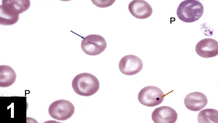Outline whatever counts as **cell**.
Returning a JSON list of instances; mask_svg holds the SVG:
<instances>
[{"instance_id": "30bf717a", "label": "cell", "mask_w": 218, "mask_h": 123, "mask_svg": "<svg viewBox=\"0 0 218 123\" xmlns=\"http://www.w3.org/2000/svg\"><path fill=\"white\" fill-rule=\"evenodd\" d=\"M129 10L135 18L141 19L147 18L152 14V8L147 2L142 0H134L130 2Z\"/></svg>"}, {"instance_id": "8992f818", "label": "cell", "mask_w": 218, "mask_h": 123, "mask_svg": "<svg viewBox=\"0 0 218 123\" xmlns=\"http://www.w3.org/2000/svg\"><path fill=\"white\" fill-rule=\"evenodd\" d=\"M105 39L101 36L96 34L90 35L83 38L81 47L84 52L90 55H97L103 52L107 47Z\"/></svg>"}, {"instance_id": "9c48e42d", "label": "cell", "mask_w": 218, "mask_h": 123, "mask_svg": "<svg viewBox=\"0 0 218 123\" xmlns=\"http://www.w3.org/2000/svg\"><path fill=\"white\" fill-rule=\"evenodd\" d=\"M152 119L156 123H173L177 120V114L172 108L167 106L156 108L153 112Z\"/></svg>"}, {"instance_id": "6da1fadb", "label": "cell", "mask_w": 218, "mask_h": 123, "mask_svg": "<svg viewBox=\"0 0 218 123\" xmlns=\"http://www.w3.org/2000/svg\"><path fill=\"white\" fill-rule=\"evenodd\" d=\"M30 5L29 0H3L0 6V24L10 25L16 23L19 14L28 9Z\"/></svg>"}, {"instance_id": "ba28073f", "label": "cell", "mask_w": 218, "mask_h": 123, "mask_svg": "<svg viewBox=\"0 0 218 123\" xmlns=\"http://www.w3.org/2000/svg\"><path fill=\"white\" fill-rule=\"evenodd\" d=\"M195 51L199 56L203 58L215 57L218 54V43L212 38L203 39L196 44Z\"/></svg>"}, {"instance_id": "8fae6325", "label": "cell", "mask_w": 218, "mask_h": 123, "mask_svg": "<svg viewBox=\"0 0 218 123\" xmlns=\"http://www.w3.org/2000/svg\"><path fill=\"white\" fill-rule=\"evenodd\" d=\"M207 101V98L204 94L197 91L188 94L184 100L186 107L193 111L202 109L206 105Z\"/></svg>"}, {"instance_id": "7a4b0ae2", "label": "cell", "mask_w": 218, "mask_h": 123, "mask_svg": "<svg viewBox=\"0 0 218 123\" xmlns=\"http://www.w3.org/2000/svg\"><path fill=\"white\" fill-rule=\"evenodd\" d=\"M74 92L81 96H89L95 94L100 87L99 82L94 75L83 73L76 75L72 82Z\"/></svg>"}, {"instance_id": "277c9868", "label": "cell", "mask_w": 218, "mask_h": 123, "mask_svg": "<svg viewBox=\"0 0 218 123\" xmlns=\"http://www.w3.org/2000/svg\"><path fill=\"white\" fill-rule=\"evenodd\" d=\"M164 94L159 88L154 86L145 87L139 92L138 99L144 105L152 107L158 105L163 101Z\"/></svg>"}, {"instance_id": "5bb4252c", "label": "cell", "mask_w": 218, "mask_h": 123, "mask_svg": "<svg viewBox=\"0 0 218 123\" xmlns=\"http://www.w3.org/2000/svg\"><path fill=\"white\" fill-rule=\"evenodd\" d=\"M94 4L98 7L103 8L107 7L113 4L115 1H94Z\"/></svg>"}, {"instance_id": "52a82bcc", "label": "cell", "mask_w": 218, "mask_h": 123, "mask_svg": "<svg viewBox=\"0 0 218 123\" xmlns=\"http://www.w3.org/2000/svg\"><path fill=\"white\" fill-rule=\"evenodd\" d=\"M143 67L141 59L137 56L132 55L123 57L119 63L120 71L123 74L128 75L138 73L142 70Z\"/></svg>"}, {"instance_id": "7c38bea8", "label": "cell", "mask_w": 218, "mask_h": 123, "mask_svg": "<svg viewBox=\"0 0 218 123\" xmlns=\"http://www.w3.org/2000/svg\"><path fill=\"white\" fill-rule=\"evenodd\" d=\"M16 78V74L12 68L7 65H0V87H7L12 85Z\"/></svg>"}, {"instance_id": "5b68a950", "label": "cell", "mask_w": 218, "mask_h": 123, "mask_svg": "<svg viewBox=\"0 0 218 123\" xmlns=\"http://www.w3.org/2000/svg\"><path fill=\"white\" fill-rule=\"evenodd\" d=\"M75 108L68 101L61 99L52 103L48 108V113L54 119L64 121L71 117L74 114Z\"/></svg>"}, {"instance_id": "4fadbf2b", "label": "cell", "mask_w": 218, "mask_h": 123, "mask_svg": "<svg viewBox=\"0 0 218 123\" xmlns=\"http://www.w3.org/2000/svg\"><path fill=\"white\" fill-rule=\"evenodd\" d=\"M199 123L218 122V111L214 109H206L201 111L198 115Z\"/></svg>"}, {"instance_id": "3957f363", "label": "cell", "mask_w": 218, "mask_h": 123, "mask_svg": "<svg viewBox=\"0 0 218 123\" xmlns=\"http://www.w3.org/2000/svg\"><path fill=\"white\" fill-rule=\"evenodd\" d=\"M203 6L199 1L187 0L179 5L177 14L181 21L190 23L198 20L203 15Z\"/></svg>"}]
</instances>
